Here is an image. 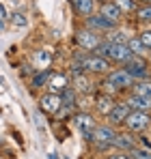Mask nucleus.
<instances>
[{"instance_id": "obj_5", "label": "nucleus", "mask_w": 151, "mask_h": 159, "mask_svg": "<svg viewBox=\"0 0 151 159\" xmlns=\"http://www.w3.org/2000/svg\"><path fill=\"white\" fill-rule=\"evenodd\" d=\"M67 86H69V73H65V71H52L50 69V75H48V82H46V90L54 93V95H61Z\"/></svg>"}, {"instance_id": "obj_13", "label": "nucleus", "mask_w": 151, "mask_h": 159, "mask_svg": "<svg viewBox=\"0 0 151 159\" xmlns=\"http://www.w3.org/2000/svg\"><path fill=\"white\" fill-rule=\"evenodd\" d=\"M125 103L129 110H134V112H149L151 114V99H147V97H138V95H129L125 99Z\"/></svg>"}, {"instance_id": "obj_12", "label": "nucleus", "mask_w": 151, "mask_h": 159, "mask_svg": "<svg viewBox=\"0 0 151 159\" xmlns=\"http://www.w3.org/2000/svg\"><path fill=\"white\" fill-rule=\"evenodd\" d=\"M114 135H117V127H110V125H97V127L93 129L91 142H108V144H112V142H114Z\"/></svg>"}, {"instance_id": "obj_4", "label": "nucleus", "mask_w": 151, "mask_h": 159, "mask_svg": "<svg viewBox=\"0 0 151 159\" xmlns=\"http://www.w3.org/2000/svg\"><path fill=\"white\" fill-rule=\"evenodd\" d=\"M123 127H125V131L143 133L147 127H151V114L149 112H134V110H129V114L123 120Z\"/></svg>"}, {"instance_id": "obj_1", "label": "nucleus", "mask_w": 151, "mask_h": 159, "mask_svg": "<svg viewBox=\"0 0 151 159\" xmlns=\"http://www.w3.org/2000/svg\"><path fill=\"white\" fill-rule=\"evenodd\" d=\"M76 43H78V48L80 50H84V52H95L97 50V45H100L101 41H104V34L97 32V30H93V28H78L76 30Z\"/></svg>"}, {"instance_id": "obj_2", "label": "nucleus", "mask_w": 151, "mask_h": 159, "mask_svg": "<svg viewBox=\"0 0 151 159\" xmlns=\"http://www.w3.org/2000/svg\"><path fill=\"white\" fill-rule=\"evenodd\" d=\"M121 67H123L127 73L134 78V82H136V80H149L151 78L149 60H147L145 56H134V54H132V56L127 58Z\"/></svg>"}, {"instance_id": "obj_23", "label": "nucleus", "mask_w": 151, "mask_h": 159, "mask_svg": "<svg viewBox=\"0 0 151 159\" xmlns=\"http://www.w3.org/2000/svg\"><path fill=\"white\" fill-rule=\"evenodd\" d=\"M7 20H9L13 26H17V28H26L28 26V17H26L24 13H11Z\"/></svg>"}, {"instance_id": "obj_8", "label": "nucleus", "mask_w": 151, "mask_h": 159, "mask_svg": "<svg viewBox=\"0 0 151 159\" xmlns=\"http://www.w3.org/2000/svg\"><path fill=\"white\" fill-rule=\"evenodd\" d=\"M84 26H86V28H93V30H97V32H110V30L119 28L121 24H114V22L106 20L104 15H100V13H93V15L84 17Z\"/></svg>"}, {"instance_id": "obj_3", "label": "nucleus", "mask_w": 151, "mask_h": 159, "mask_svg": "<svg viewBox=\"0 0 151 159\" xmlns=\"http://www.w3.org/2000/svg\"><path fill=\"white\" fill-rule=\"evenodd\" d=\"M74 125L76 129L82 133V138L86 142H91V135H93V129L97 127V120H95V114L93 112H86V110H80L74 114Z\"/></svg>"}, {"instance_id": "obj_28", "label": "nucleus", "mask_w": 151, "mask_h": 159, "mask_svg": "<svg viewBox=\"0 0 151 159\" xmlns=\"http://www.w3.org/2000/svg\"><path fill=\"white\" fill-rule=\"evenodd\" d=\"M101 2H108V0H95V4H101Z\"/></svg>"}, {"instance_id": "obj_24", "label": "nucleus", "mask_w": 151, "mask_h": 159, "mask_svg": "<svg viewBox=\"0 0 151 159\" xmlns=\"http://www.w3.org/2000/svg\"><path fill=\"white\" fill-rule=\"evenodd\" d=\"M138 39H140V43L147 48V52H151V28H143V30L138 32Z\"/></svg>"}, {"instance_id": "obj_22", "label": "nucleus", "mask_w": 151, "mask_h": 159, "mask_svg": "<svg viewBox=\"0 0 151 159\" xmlns=\"http://www.w3.org/2000/svg\"><path fill=\"white\" fill-rule=\"evenodd\" d=\"M127 155L132 159H151V151L143 148V146H134L132 151H127Z\"/></svg>"}, {"instance_id": "obj_19", "label": "nucleus", "mask_w": 151, "mask_h": 159, "mask_svg": "<svg viewBox=\"0 0 151 159\" xmlns=\"http://www.w3.org/2000/svg\"><path fill=\"white\" fill-rule=\"evenodd\" d=\"M112 2L121 9L123 15H134V11L138 9V0H112Z\"/></svg>"}, {"instance_id": "obj_21", "label": "nucleus", "mask_w": 151, "mask_h": 159, "mask_svg": "<svg viewBox=\"0 0 151 159\" xmlns=\"http://www.w3.org/2000/svg\"><path fill=\"white\" fill-rule=\"evenodd\" d=\"M48 75H50V69H41V71H37V73L32 75V80H30L32 88H41V86H46Z\"/></svg>"}, {"instance_id": "obj_27", "label": "nucleus", "mask_w": 151, "mask_h": 159, "mask_svg": "<svg viewBox=\"0 0 151 159\" xmlns=\"http://www.w3.org/2000/svg\"><path fill=\"white\" fill-rule=\"evenodd\" d=\"M138 4H151V0H138Z\"/></svg>"}, {"instance_id": "obj_6", "label": "nucleus", "mask_w": 151, "mask_h": 159, "mask_svg": "<svg viewBox=\"0 0 151 159\" xmlns=\"http://www.w3.org/2000/svg\"><path fill=\"white\" fill-rule=\"evenodd\" d=\"M63 101H61V95H54V93H43L39 97V112L46 114V116H56V112L61 110Z\"/></svg>"}, {"instance_id": "obj_25", "label": "nucleus", "mask_w": 151, "mask_h": 159, "mask_svg": "<svg viewBox=\"0 0 151 159\" xmlns=\"http://www.w3.org/2000/svg\"><path fill=\"white\" fill-rule=\"evenodd\" d=\"M106 159H132V157L127 155L125 151H114L112 155H108V157H106Z\"/></svg>"}, {"instance_id": "obj_15", "label": "nucleus", "mask_w": 151, "mask_h": 159, "mask_svg": "<svg viewBox=\"0 0 151 159\" xmlns=\"http://www.w3.org/2000/svg\"><path fill=\"white\" fill-rule=\"evenodd\" d=\"M127 48H129V52L134 54V56H145V58H149V54H151V52H147V48L140 43L138 34H129V39H127Z\"/></svg>"}, {"instance_id": "obj_17", "label": "nucleus", "mask_w": 151, "mask_h": 159, "mask_svg": "<svg viewBox=\"0 0 151 159\" xmlns=\"http://www.w3.org/2000/svg\"><path fill=\"white\" fill-rule=\"evenodd\" d=\"M61 101H63L65 107H76V103H78V93H76V88L71 84L61 93Z\"/></svg>"}, {"instance_id": "obj_16", "label": "nucleus", "mask_w": 151, "mask_h": 159, "mask_svg": "<svg viewBox=\"0 0 151 159\" xmlns=\"http://www.w3.org/2000/svg\"><path fill=\"white\" fill-rule=\"evenodd\" d=\"M132 93L138 95V97H147V99H151V78L149 80H136L134 86H132Z\"/></svg>"}, {"instance_id": "obj_10", "label": "nucleus", "mask_w": 151, "mask_h": 159, "mask_svg": "<svg viewBox=\"0 0 151 159\" xmlns=\"http://www.w3.org/2000/svg\"><path fill=\"white\" fill-rule=\"evenodd\" d=\"M134 146H138V138L134 135L132 131H117L114 135V142H112V148L117 151H132Z\"/></svg>"}, {"instance_id": "obj_14", "label": "nucleus", "mask_w": 151, "mask_h": 159, "mask_svg": "<svg viewBox=\"0 0 151 159\" xmlns=\"http://www.w3.org/2000/svg\"><path fill=\"white\" fill-rule=\"evenodd\" d=\"M71 7H74L76 15H80V17H89V15H93L95 13V0H71Z\"/></svg>"}, {"instance_id": "obj_9", "label": "nucleus", "mask_w": 151, "mask_h": 159, "mask_svg": "<svg viewBox=\"0 0 151 159\" xmlns=\"http://www.w3.org/2000/svg\"><path fill=\"white\" fill-rule=\"evenodd\" d=\"M127 114H129L127 103H125V101H117V103H114V107L108 112L106 120H108V125H110V127H123V120H125Z\"/></svg>"}, {"instance_id": "obj_7", "label": "nucleus", "mask_w": 151, "mask_h": 159, "mask_svg": "<svg viewBox=\"0 0 151 159\" xmlns=\"http://www.w3.org/2000/svg\"><path fill=\"white\" fill-rule=\"evenodd\" d=\"M117 103V99H114V95H108V93H101L97 90L95 95H93V107H95V112L100 114V116H108V112L114 107Z\"/></svg>"}, {"instance_id": "obj_29", "label": "nucleus", "mask_w": 151, "mask_h": 159, "mask_svg": "<svg viewBox=\"0 0 151 159\" xmlns=\"http://www.w3.org/2000/svg\"><path fill=\"white\" fill-rule=\"evenodd\" d=\"M2 28H4V22H2V20H0V30H2Z\"/></svg>"}, {"instance_id": "obj_26", "label": "nucleus", "mask_w": 151, "mask_h": 159, "mask_svg": "<svg viewBox=\"0 0 151 159\" xmlns=\"http://www.w3.org/2000/svg\"><path fill=\"white\" fill-rule=\"evenodd\" d=\"M7 17H9V13H7V9H4V7H2V4H0V20H2V22H4V20H7Z\"/></svg>"}, {"instance_id": "obj_30", "label": "nucleus", "mask_w": 151, "mask_h": 159, "mask_svg": "<svg viewBox=\"0 0 151 159\" xmlns=\"http://www.w3.org/2000/svg\"><path fill=\"white\" fill-rule=\"evenodd\" d=\"M149 65H151V54H149Z\"/></svg>"}, {"instance_id": "obj_11", "label": "nucleus", "mask_w": 151, "mask_h": 159, "mask_svg": "<svg viewBox=\"0 0 151 159\" xmlns=\"http://www.w3.org/2000/svg\"><path fill=\"white\" fill-rule=\"evenodd\" d=\"M97 13L100 15H104L106 20H110V22H114V24H121L123 22V13H121V9L112 2V0H108V2H101V4H97Z\"/></svg>"}, {"instance_id": "obj_20", "label": "nucleus", "mask_w": 151, "mask_h": 159, "mask_svg": "<svg viewBox=\"0 0 151 159\" xmlns=\"http://www.w3.org/2000/svg\"><path fill=\"white\" fill-rule=\"evenodd\" d=\"M134 17H136L138 22L151 24V4H138V9L134 11Z\"/></svg>"}, {"instance_id": "obj_31", "label": "nucleus", "mask_w": 151, "mask_h": 159, "mask_svg": "<svg viewBox=\"0 0 151 159\" xmlns=\"http://www.w3.org/2000/svg\"><path fill=\"white\" fill-rule=\"evenodd\" d=\"M0 146H2V138H0Z\"/></svg>"}, {"instance_id": "obj_18", "label": "nucleus", "mask_w": 151, "mask_h": 159, "mask_svg": "<svg viewBox=\"0 0 151 159\" xmlns=\"http://www.w3.org/2000/svg\"><path fill=\"white\" fill-rule=\"evenodd\" d=\"M104 39H108V41H112V43H127V39H129V32H125L123 28H114V30H110V32H106V37Z\"/></svg>"}]
</instances>
